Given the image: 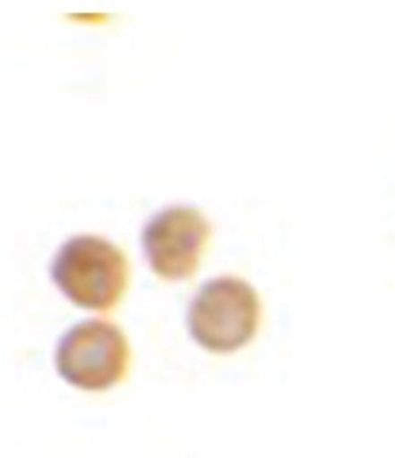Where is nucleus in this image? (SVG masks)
<instances>
[{"label":"nucleus","instance_id":"nucleus-1","mask_svg":"<svg viewBox=\"0 0 395 458\" xmlns=\"http://www.w3.org/2000/svg\"><path fill=\"white\" fill-rule=\"evenodd\" d=\"M51 280L75 306L91 311L116 308L128 285V262L123 251L95 235H77L56 251Z\"/></svg>","mask_w":395,"mask_h":458},{"label":"nucleus","instance_id":"nucleus-2","mask_svg":"<svg viewBox=\"0 0 395 458\" xmlns=\"http://www.w3.org/2000/svg\"><path fill=\"white\" fill-rule=\"evenodd\" d=\"M261 318L259 297L237 276L208 280L188 308V329L208 352L232 353L255 336Z\"/></svg>","mask_w":395,"mask_h":458},{"label":"nucleus","instance_id":"nucleus-3","mask_svg":"<svg viewBox=\"0 0 395 458\" xmlns=\"http://www.w3.org/2000/svg\"><path fill=\"white\" fill-rule=\"evenodd\" d=\"M130 348L125 333L106 320H82L56 344L55 368L73 387L104 391L126 375Z\"/></svg>","mask_w":395,"mask_h":458},{"label":"nucleus","instance_id":"nucleus-4","mask_svg":"<svg viewBox=\"0 0 395 458\" xmlns=\"http://www.w3.org/2000/svg\"><path fill=\"white\" fill-rule=\"evenodd\" d=\"M210 233V222L197 208L172 206L146 222L141 244L155 275L185 280L197 271Z\"/></svg>","mask_w":395,"mask_h":458}]
</instances>
